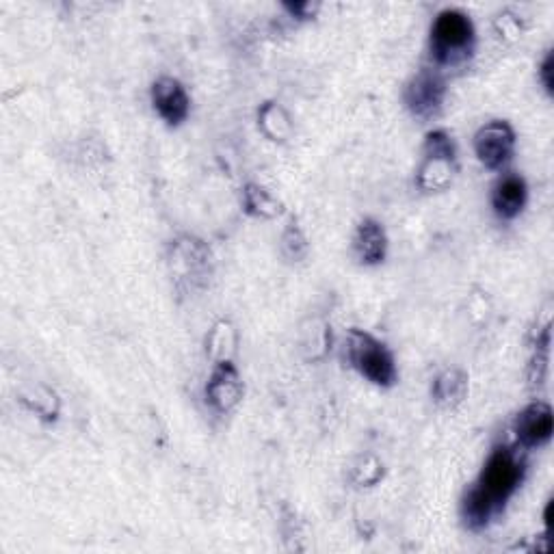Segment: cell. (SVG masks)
I'll return each mask as SVG.
<instances>
[{
	"label": "cell",
	"instance_id": "cell-7",
	"mask_svg": "<svg viewBox=\"0 0 554 554\" xmlns=\"http://www.w3.org/2000/svg\"><path fill=\"white\" fill-rule=\"evenodd\" d=\"M243 379L230 360L217 362L206 384V401L215 412L228 414L243 399Z\"/></svg>",
	"mask_w": 554,
	"mask_h": 554
},
{
	"label": "cell",
	"instance_id": "cell-16",
	"mask_svg": "<svg viewBox=\"0 0 554 554\" xmlns=\"http://www.w3.org/2000/svg\"><path fill=\"white\" fill-rule=\"evenodd\" d=\"M223 345H228L230 349H234V329L226 321L217 323L213 332H210V338H208V353H210V358L217 360V362L228 360L226 353H223Z\"/></svg>",
	"mask_w": 554,
	"mask_h": 554
},
{
	"label": "cell",
	"instance_id": "cell-10",
	"mask_svg": "<svg viewBox=\"0 0 554 554\" xmlns=\"http://www.w3.org/2000/svg\"><path fill=\"white\" fill-rule=\"evenodd\" d=\"M526 197H529V189H526L524 178L516 174L503 176L492 191L494 213L500 219H516L526 206Z\"/></svg>",
	"mask_w": 554,
	"mask_h": 554
},
{
	"label": "cell",
	"instance_id": "cell-11",
	"mask_svg": "<svg viewBox=\"0 0 554 554\" xmlns=\"http://www.w3.org/2000/svg\"><path fill=\"white\" fill-rule=\"evenodd\" d=\"M353 247L364 265H379L388 252V236L375 219H364L355 232Z\"/></svg>",
	"mask_w": 554,
	"mask_h": 554
},
{
	"label": "cell",
	"instance_id": "cell-20",
	"mask_svg": "<svg viewBox=\"0 0 554 554\" xmlns=\"http://www.w3.org/2000/svg\"><path fill=\"white\" fill-rule=\"evenodd\" d=\"M293 16L301 18V20H308V18H314V13L319 11V5L316 3H295V5H284Z\"/></svg>",
	"mask_w": 554,
	"mask_h": 554
},
{
	"label": "cell",
	"instance_id": "cell-18",
	"mask_svg": "<svg viewBox=\"0 0 554 554\" xmlns=\"http://www.w3.org/2000/svg\"><path fill=\"white\" fill-rule=\"evenodd\" d=\"M496 29L500 33V37H518L520 35V22L518 18L513 16V13L505 11V13H500L498 20H496Z\"/></svg>",
	"mask_w": 554,
	"mask_h": 554
},
{
	"label": "cell",
	"instance_id": "cell-3",
	"mask_svg": "<svg viewBox=\"0 0 554 554\" xmlns=\"http://www.w3.org/2000/svg\"><path fill=\"white\" fill-rule=\"evenodd\" d=\"M349 360L358 368V373L375 386L390 388L397 381V366H394L392 353L384 342L362 332V329H353L349 334Z\"/></svg>",
	"mask_w": 554,
	"mask_h": 554
},
{
	"label": "cell",
	"instance_id": "cell-2",
	"mask_svg": "<svg viewBox=\"0 0 554 554\" xmlns=\"http://www.w3.org/2000/svg\"><path fill=\"white\" fill-rule=\"evenodd\" d=\"M457 171V150L446 130H433L425 139V158L418 169V187L427 193L446 191Z\"/></svg>",
	"mask_w": 554,
	"mask_h": 554
},
{
	"label": "cell",
	"instance_id": "cell-19",
	"mask_svg": "<svg viewBox=\"0 0 554 554\" xmlns=\"http://www.w3.org/2000/svg\"><path fill=\"white\" fill-rule=\"evenodd\" d=\"M552 70H554V57H552V52H548L546 59L542 61V68H539V81H542V85H544V89L548 91V94H552V89H554Z\"/></svg>",
	"mask_w": 554,
	"mask_h": 554
},
{
	"label": "cell",
	"instance_id": "cell-8",
	"mask_svg": "<svg viewBox=\"0 0 554 554\" xmlns=\"http://www.w3.org/2000/svg\"><path fill=\"white\" fill-rule=\"evenodd\" d=\"M152 102L158 115H161L169 126L182 124L187 120L191 109L187 89L182 87L178 78H171V76L158 78V81L152 85Z\"/></svg>",
	"mask_w": 554,
	"mask_h": 554
},
{
	"label": "cell",
	"instance_id": "cell-1",
	"mask_svg": "<svg viewBox=\"0 0 554 554\" xmlns=\"http://www.w3.org/2000/svg\"><path fill=\"white\" fill-rule=\"evenodd\" d=\"M431 50L440 65L464 63L474 50V24L459 9H444L431 26Z\"/></svg>",
	"mask_w": 554,
	"mask_h": 554
},
{
	"label": "cell",
	"instance_id": "cell-15",
	"mask_svg": "<svg viewBox=\"0 0 554 554\" xmlns=\"http://www.w3.org/2000/svg\"><path fill=\"white\" fill-rule=\"evenodd\" d=\"M243 206L245 213L262 219H271L282 213V204L267 189L258 187V184H247L243 191Z\"/></svg>",
	"mask_w": 554,
	"mask_h": 554
},
{
	"label": "cell",
	"instance_id": "cell-5",
	"mask_svg": "<svg viewBox=\"0 0 554 554\" xmlns=\"http://www.w3.org/2000/svg\"><path fill=\"white\" fill-rule=\"evenodd\" d=\"M513 150H516V133L503 120L485 124L474 135V152H477L481 165H485L487 169H500L507 165L511 161Z\"/></svg>",
	"mask_w": 554,
	"mask_h": 554
},
{
	"label": "cell",
	"instance_id": "cell-13",
	"mask_svg": "<svg viewBox=\"0 0 554 554\" xmlns=\"http://www.w3.org/2000/svg\"><path fill=\"white\" fill-rule=\"evenodd\" d=\"M258 124L262 133L273 141H286L290 133H293V124H290L288 113L277 102L262 104V109L258 111Z\"/></svg>",
	"mask_w": 554,
	"mask_h": 554
},
{
	"label": "cell",
	"instance_id": "cell-6",
	"mask_svg": "<svg viewBox=\"0 0 554 554\" xmlns=\"http://www.w3.org/2000/svg\"><path fill=\"white\" fill-rule=\"evenodd\" d=\"M444 96H446L444 78L440 76V72H435L431 68H422L405 87L407 109H410L412 115L422 117V120H427V117L440 111Z\"/></svg>",
	"mask_w": 554,
	"mask_h": 554
},
{
	"label": "cell",
	"instance_id": "cell-4",
	"mask_svg": "<svg viewBox=\"0 0 554 554\" xmlns=\"http://www.w3.org/2000/svg\"><path fill=\"white\" fill-rule=\"evenodd\" d=\"M522 481V464L509 448H496L487 459L477 483L479 490L490 498V503L498 509L505 505L509 496L518 490Z\"/></svg>",
	"mask_w": 554,
	"mask_h": 554
},
{
	"label": "cell",
	"instance_id": "cell-14",
	"mask_svg": "<svg viewBox=\"0 0 554 554\" xmlns=\"http://www.w3.org/2000/svg\"><path fill=\"white\" fill-rule=\"evenodd\" d=\"M494 511L496 507L490 503V498H487L477 485H474L466 494L464 507H461V513H464V520L470 529H483V526L490 524Z\"/></svg>",
	"mask_w": 554,
	"mask_h": 554
},
{
	"label": "cell",
	"instance_id": "cell-9",
	"mask_svg": "<svg viewBox=\"0 0 554 554\" xmlns=\"http://www.w3.org/2000/svg\"><path fill=\"white\" fill-rule=\"evenodd\" d=\"M552 429H554L552 410L548 403H542V401L526 405L516 418L518 440L529 448L546 444L552 438Z\"/></svg>",
	"mask_w": 554,
	"mask_h": 554
},
{
	"label": "cell",
	"instance_id": "cell-12",
	"mask_svg": "<svg viewBox=\"0 0 554 554\" xmlns=\"http://www.w3.org/2000/svg\"><path fill=\"white\" fill-rule=\"evenodd\" d=\"M468 394V377L457 371V368H448L433 384V399L438 405L453 410Z\"/></svg>",
	"mask_w": 554,
	"mask_h": 554
},
{
	"label": "cell",
	"instance_id": "cell-17",
	"mask_svg": "<svg viewBox=\"0 0 554 554\" xmlns=\"http://www.w3.org/2000/svg\"><path fill=\"white\" fill-rule=\"evenodd\" d=\"M282 247H284V254L290 260H301L308 254L306 236H303V232L297 228L295 221H290V226L286 228V232L282 236Z\"/></svg>",
	"mask_w": 554,
	"mask_h": 554
}]
</instances>
